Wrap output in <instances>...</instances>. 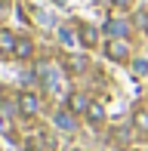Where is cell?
Instances as JSON below:
<instances>
[{
    "instance_id": "7",
    "label": "cell",
    "mask_w": 148,
    "mask_h": 151,
    "mask_svg": "<svg viewBox=\"0 0 148 151\" xmlns=\"http://www.w3.org/2000/svg\"><path fill=\"white\" fill-rule=\"evenodd\" d=\"M16 34H12L9 28H0V52H3V56H12V52H16Z\"/></svg>"
},
{
    "instance_id": "10",
    "label": "cell",
    "mask_w": 148,
    "mask_h": 151,
    "mask_svg": "<svg viewBox=\"0 0 148 151\" xmlns=\"http://www.w3.org/2000/svg\"><path fill=\"white\" fill-rule=\"evenodd\" d=\"M31 52H34V43H31L28 37H19V40H16V52H12V56H16V59H31Z\"/></svg>"
},
{
    "instance_id": "6",
    "label": "cell",
    "mask_w": 148,
    "mask_h": 151,
    "mask_svg": "<svg viewBox=\"0 0 148 151\" xmlns=\"http://www.w3.org/2000/svg\"><path fill=\"white\" fill-rule=\"evenodd\" d=\"M56 127H59V129H68V133H74V129H77V120H74V111H71V108L56 111Z\"/></svg>"
},
{
    "instance_id": "15",
    "label": "cell",
    "mask_w": 148,
    "mask_h": 151,
    "mask_svg": "<svg viewBox=\"0 0 148 151\" xmlns=\"http://www.w3.org/2000/svg\"><path fill=\"white\" fill-rule=\"evenodd\" d=\"M133 74H136V77H145V74H148V62H145V59L133 62Z\"/></svg>"
},
{
    "instance_id": "12",
    "label": "cell",
    "mask_w": 148,
    "mask_h": 151,
    "mask_svg": "<svg viewBox=\"0 0 148 151\" xmlns=\"http://www.w3.org/2000/svg\"><path fill=\"white\" fill-rule=\"evenodd\" d=\"M133 127L142 129V133H148V111H136V114H133Z\"/></svg>"
},
{
    "instance_id": "9",
    "label": "cell",
    "mask_w": 148,
    "mask_h": 151,
    "mask_svg": "<svg viewBox=\"0 0 148 151\" xmlns=\"http://www.w3.org/2000/svg\"><path fill=\"white\" fill-rule=\"evenodd\" d=\"M80 43L83 46H96L99 43V31L93 25H80Z\"/></svg>"
},
{
    "instance_id": "13",
    "label": "cell",
    "mask_w": 148,
    "mask_h": 151,
    "mask_svg": "<svg viewBox=\"0 0 148 151\" xmlns=\"http://www.w3.org/2000/svg\"><path fill=\"white\" fill-rule=\"evenodd\" d=\"M59 37H62V43H68V46L80 43V37H74V31H71V28H59Z\"/></svg>"
},
{
    "instance_id": "2",
    "label": "cell",
    "mask_w": 148,
    "mask_h": 151,
    "mask_svg": "<svg viewBox=\"0 0 148 151\" xmlns=\"http://www.w3.org/2000/svg\"><path fill=\"white\" fill-rule=\"evenodd\" d=\"M16 108H19V114H25V117H34L40 111V96L37 93H19Z\"/></svg>"
},
{
    "instance_id": "5",
    "label": "cell",
    "mask_w": 148,
    "mask_h": 151,
    "mask_svg": "<svg viewBox=\"0 0 148 151\" xmlns=\"http://www.w3.org/2000/svg\"><path fill=\"white\" fill-rule=\"evenodd\" d=\"M93 102L86 99V93H68V108L74 114H86V108H90Z\"/></svg>"
},
{
    "instance_id": "17",
    "label": "cell",
    "mask_w": 148,
    "mask_h": 151,
    "mask_svg": "<svg viewBox=\"0 0 148 151\" xmlns=\"http://www.w3.org/2000/svg\"><path fill=\"white\" fill-rule=\"evenodd\" d=\"M77 151H80V148H77Z\"/></svg>"
},
{
    "instance_id": "4",
    "label": "cell",
    "mask_w": 148,
    "mask_h": 151,
    "mask_svg": "<svg viewBox=\"0 0 148 151\" xmlns=\"http://www.w3.org/2000/svg\"><path fill=\"white\" fill-rule=\"evenodd\" d=\"M105 34H108L111 40H124L126 34H130V25H126L124 19H108V22H105Z\"/></svg>"
},
{
    "instance_id": "1",
    "label": "cell",
    "mask_w": 148,
    "mask_h": 151,
    "mask_svg": "<svg viewBox=\"0 0 148 151\" xmlns=\"http://www.w3.org/2000/svg\"><path fill=\"white\" fill-rule=\"evenodd\" d=\"M37 77L43 80L46 93H62V77H59V71H56V68H50V65H40V68H37Z\"/></svg>"
},
{
    "instance_id": "3",
    "label": "cell",
    "mask_w": 148,
    "mask_h": 151,
    "mask_svg": "<svg viewBox=\"0 0 148 151\" xmlns=\"http://www.w3.org/2000/svg\"><path fill=\"white\" fill-rule=\"evenodd\" d=\"M105 56L111 62H126L130 59V50H126L124 40H108V43H105Z\"/></svg>"
},
{
    "instance_id": "11",
    "label": "cell",
    "mask_w": 148,
    "mask_h": 151,
    "mask_svg": "<svg viewBox=\"0 0 148 151\" xmlns=\"http://www.w3.org/2000/svg\"><path fill=\"white\" fill-rule=\"evenodd\" d=\"M86 120H90V123H102L105 120V108L99 105V102H93V105L86 108Z\"/></svg>"
},
{
    "instance_id": "16",
    "label": "cell",
    "mask_w": 148,
    "mask_h": 151,
    "mask_svg": "<svg viewBox=\"0 0 148 151\" xmlns=\"http://www.w3.org/2000/svg\"><path fill=\"white\" fill-rule=\"evenodd\" d=\"M111 3L117 6V9H130V6H133V0H111Z\"/></svg>"
},
{
    "instance_id": "14",
    "label": "cell",
    "mask_w": 148,
    "mask_h": 151,
    "mask_svg": "<svg viewBox=\"0 0 148 151\" xmlns=\"http://www.w3.org/2000/svg\"><path fill=\"white\" fill-rule=\"evenodd\" d=\"M9 120H12V105L0 99V123H9Z\"/></svg>"
},
{
    "instance_id": "8",
    "label": "cell",
    "mask_w": 148,
    "mask_h": 151,
    "mask_svg": "<svg viewBox=\"0 0 148 151\" xmlns=\"http://www.w3.org/2000/svg\"><path fill=\"white\" fill-rule=\"evenodd\" d=\"M65 71L68 74H80V71H86V59L83 56H65Z\"/></svg>"
}]
</instances>
